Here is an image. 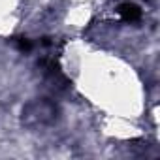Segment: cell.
Returning a JSON list of instances; mask_svg holds the SVG:
<instances>
[{
    "label": "cell",
    "mask_w": 160,
    "mask_h": 160,
    "mask_svg": "<svg viewBox=\"0 0 160 160\" xmlns=\"http://www.w3.org/2000/svg\"><path fill=\"white\" fill-rule=\"evenodd\" d=\"M13 45H15L19 51H23V53H27V51L32 49V43H30V40H27V38H17V40H13Z\"/></svg>",
    "instance_id": "3957f363"
},
{
    "label": "cell",
    "mask_w": 160,
    "mask_h": 160,
    "mask_svg": "<svg viewBox=\"0 0 160 160\" xmlns=\"http://www.w3.org/2000/svg\"><path fill=\"white\" fill-rule=\"evenodd\" d=\"M119 15H121V19L126 21V23H136V21L141 19V10H139L136 4H122V6L119 8Z\"/></svg>",
    "instance_id": "7a4b0ae2"
},
{
    "label": "cell",
    "mask_w": 160,
    "mask_h": 160,
    "mask_svg": "<svg viewBox=\"0 0 160 160\" xmlns=\"http://www.w3.org/2000/svg\"><path fill=\"white\" fill-rule=\"evenodd\" d=\"M57 115H58V108L47 98L34 100L23 108V122L27 126H47L55 122Z\"/></svg>",
    "instance_id": "6da1fadb"
}]
</instances>
